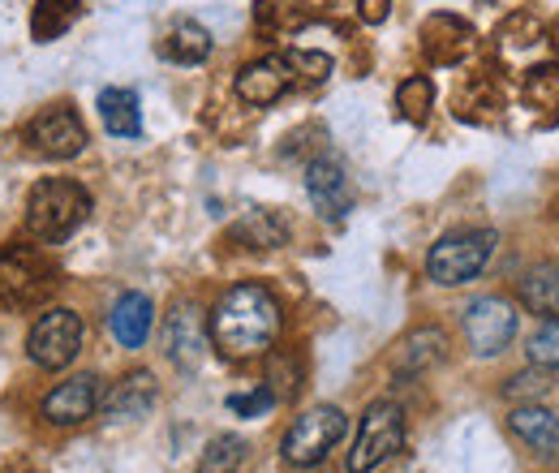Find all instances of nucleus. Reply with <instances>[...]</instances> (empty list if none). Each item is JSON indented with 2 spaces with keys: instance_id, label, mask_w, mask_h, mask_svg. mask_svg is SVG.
<instances>
[{
  "instance_id": "obj_12",
  "label": "nucleus",
  "mask_w": 559,
  "mask_h": 473,
  "mask_svg": "<svg viewBox=\"0 0 559 473\" xmlns=\"http://www.w3.org/2000/svg\"><path fill=\"white\" fill-rule=\"evenodd\" d=\"M237 99L254 104V108H272L276 99H284L288 91H297V78H293V66H288V52H276V57H259L237 73L233 82Z\"/></svg>"
},
{
  "instance_id": "obj_25",
  "label": "nucleus",
  "mask_w": 559,
  "mask_h": 473,
  "mask_svg": "<svg viewBox=\"0 0 559 473\" xmlns=\"http://www.w3.org/2000/svg\"><path fill=\"white\" fill-rule=\"evenodd\" d=\"M430 108H435V82H430L426 73H414V78H405V82L396 86V113H401L409 126H421V121L430 117Z\"/></svg>"
},
{
  "instance_id": "obj_10",
  "label": "nucleus",
  "mask_w": 559,
  "mask_h": 473,
  "mask_svg": "<svg viewBox=\"0 0 559 473\" xmlns=\"http://www.w3.org/2000/svg\"><path fill=\"white\" fill-rule=\"evenodd\" d=\"M478 48V31L456 13H430L421 22V52L430 66H461Z\"/></svg>"
},
{
  "instance_id": "obj_15",
  "label": "nucleus",
  "mask_w": 559,
  "mask_h": 473,
  "mask_svg": "<svg viewBox=\"0 0 559 473\" xmlns=\"http://www.w3.org/2000/svg\"><path fill=\"white\" fill-rule=\"evenodd\" d=\"M228 237L237 246H246V250H280V246H288L293 224H288V215L276 211V206H254V211H246L228 228Z\"/></svg>"
},
{
  "instance_id": "obj_13",
  "label": "nucleus",
  "mask_w": 559,
  "mask_h": 473,
  "mask_svg": "<svg viewBox=\"0 0 559 473\" xmlns=\"http://www.w3.org/2000/svg\"><path fill=\"white\" fill-rule=\"evenodd\" d=\"M104 401V388H99V375H73L66 383H57L48 397H44V417L52 426H78L86 422Z\"/></svg>"
},
{
  "instance_id": "obj_5",
  "label": "nucleus",
  "mask_w": 559,
  "mask_h": 473,
  "mask_svg": "<svg viewBox=\"0 0 559 473\" xmlns=\"http://www.w3.org/2000/svg\"><path fill=\"white\" fill-rule=\"evenodd\" d=\"M405 448V409L396 401H374V405L361 413V426H357V439H353V452L345 461L349 473H374L383 470L396 452Z\"/></svg>"
},
{
  "instance_id": "obj_9",
  "label": "nucleus",
  "mask_w": 559,
  "mask_h": 473,
  "mask_svg": "<svg viewBox=\"0 0 559 473\" xmlns=\"http://www.w3.org/2000/svg\"><path fill=\"white\" fill-rule=\"evenodd\" d=\"M52 288L48 263L26 250V246H9L0 255V306H31Z\"/></svg>"
},
{
  "instance_id": "obj_30",
  "label": "nucleus",
  "mask_w": 559,
  "mask_h": 473,
  "mask_svg": "<svg viewBox=\"0 0 559 473\" xmlns=\"http://www.w3.org/2000/svg\"><path fill=\"white\" fill-rule=\"evenodd\" d=\"M547 392H551V370H543V366L521 370V375L503 388V397H508V401H534V397H547Z\"/></svg>"
},
{
  "instance_id": "obj_29",
  "label": "nucleus",
  "mask_w": 559,
  "mask_h": 473,
  "mask_svg": "<svg viewBox=\"0 0 559 473\" xmlns=\"http://www.w3.org/2000/svg\"><path fill=\"white\" fill-rule=\"evenodd\" d=\"M306 22V9L297 4V0H263L259 4V26H267V31H293V26H301Z\"/></svg>"
},
{
  "instance_id": "obj_1",
  "label": "nucleus",
  "mask_w": 559,
  "mask_h": 473,
  "mask_svg": "<svg viewBox=\"0 0 559 473\" xmlns=\"http://www.w3.org/2000/svg\"><path fill=\"white\" fill-rule=\"evenodd\" d=\"M211 344L233 357V362H250L263 357L276 344L284 315H280L276 293L267 284H233L215 310H211Z\"/></svg>"
},
{
  "instance_id": "obj_31",
  "label": "nucleus",
  "mask_w": 559,
  "mask_h": 473,
  "mask_svg": "<svg viewBox=\"0 0 559 473\" xmlns=\"http://www.w3.org/2000/svg\"><path fill=\"white\" fill-rule=\"evenodd\" d=\"M272 405H276V392H272L267 383H259L254 392H233V397H228V409H233L237 417H263Z\"/></svg>"
},
{
  "instance_id": "obj_33",
  "label": "nucleus",
  "mask_w": 559,
  "mask_h": 473,
  "mask_svg": "<svg viewBox=\"0 0 559 473\" xmlns=\"http://www.w3.org/2000/svg\"><path fill=\"white\" fill-rule=\"evenodd\" d=\"M556 44H559V22H556Z\"/></svg>"
},
{
  "instance_id": "obj_26",
  "label": "nucleus",
  "mask_w": 559,
  "mask_h": 473,
  "mask_svg": "<svg viewBox=\"0 0 559 473\" xmlns=\"http://www.w3.org/2000/svg\"><path fill=\"white\" fill-rule=\"evenodd\" d=\"M246 439L241 435H215L207 448H203V457H199V473H237L241 470V461H246Z\"/></svg>"
},
{
  "instance_id": "obj_11",
  "label": "nucleus",
  "mask_w": 559,
  "mask_h": 473,
  "mask_svg": "<svg viewBox=\"0 0 559 473\" xmlns=\"http://www.w3.org/2000/svg\"><path fill=\"white\" fill-rule=\"evenodd\" d=\"M306 194H310V206L323 220H345L353 211V181L349 173H345V164L336 155L310 159V168H306Z\"/></svg>"
},
{
  "instance_id": "obj_24",
  "label": "nucleus",
  "mask_w": 559,
  "mask_h": 473,
  "mask_svg": "<svg viewBox=\"0 0 559 473\" xmlns=\"http://www.w3.org/2000/svg\"><path fill=\"white\" fill-rule=\"evenodd\" d=\"M521 95L534 113H551L559 117V61L556 66H534L521 82Z\"/></svg>"
},
{
  "instance_id": "obj_20",
  "label": "nucleus",
  "mask_w": 559,
  "mask_h": 473,
  "mask_svg": "<svg viewBox=\"0 0 559 473\" xmlns=\"http://www.w3.org/2000/svg\"><path fill=\"white\" fill-rule=\"evenodd\" d=\"M99 121L112 138H139L142 134V108L139 95L130 86H108L99 95Z\"/></svg>"
},
{
  "instance_id": "obj_32",
  "label": "nucleus",
  "mask_w": 559,
  "mask_h": 473,
  "mask_svg": "<svg viewBox=\"0 0 559 473\" xmlns=\"http://www.w3.org/2000/svg\"><path fill=\"white\" fill-rule=\"evenodd\" d=\"M388 13H392V0H357V17L370 22V26L388 22Z\"/></svg>"
},
{
  "instance_id": "obj_3",
  "label": "nucleus",
  "mask_w": 559,
  "mask_h": 473,
  "mask_svg": "<svg viewBox=\"0 0 559 473\" xmlns=\"http://www.w3.org/2000/svg\"><path fill=\"white\" fill-rule=\"evenodd\" d=\"M499 246V233L490 228H465V233H448L430 246L426 255V275L443 288H456V284H469L487 271L490 255Z\"/></svg>"
},
{
  "instance_id": "obj_22",
  "label": "nucleus",
  "mask_w": 559,
  "mask_h": 473,
  "mask_svg": "<svg viewBox=\"0 0 559 473\" xmlns=\"http://www.w3.org/2000/svg\"><path fill=\"white\" fill-rule=\"evenodd\" d=\"M159 52H164L168 61H177V66H203L211 57V35L199 22H177V26L168 31V39H164Z\"/></svg>"
},
{
  "instance_id": "obj_8",
  "label": "nucleus",
  "mask_w": 559,
  "mask_h": 473,
  "mask_svg": "<svg viewBox=\"0 0 559 473\" xmlns=\"http://www.w3.org/2000/svg\"><path fill=\"white\" fill-rule=\"evenodd\" d=\"M26 142H31V151H39L48 159H73L86 151L91 138H86V126L70 104H52L26 126Z\"/></svg>"
},
{
  "instance_id": "obj_28",
  "label": "nucleus",
  "mask_w": 559,
  "mask_h": 473,
  "mask_svg": "<svg viewBox=\"0 0 559 473\" xmlns=\"http://www.w3.org/2000/svg\"><path fill=\"white\" fill-rule=\"evenodd\" d=\"M530 362L559 375V319H543V328L530 336Z\"/></svg>"
},
{
  "instance_id": "obj_19",
  "label": "nucleus",
  "mask_w": 559,
  "mask_h": 473,
  "mask_svg": "<svg viewBox=\"0 0 559 473\" xmlns=\"http://www.w3.org/2000/svg\"><path fill=\"white\" fill-rule=\"evenodd\" d=\"M443 348H448V336H443L439 328H418V332H409V336L396 344L392 370H396V375H421V370H430L435 362H443Z\"/></svg>"
},
{
  "instance_id": "obj_18",
  "label": "nucleus",
  "mask_w": 559,
  "mask_h": 473,
  "mask_svg": "<svg viewBox=\"0 0 559 473\" xmlns=\"http://www.w3.org/2000/svg\"><path fill=\"white\" fill-rule=\"evenodd\" d=\"M508 430L530 444L534 452L543 457H559V413L556 409H543V405H521L508 413Z\"/></svg>"
},
{
  "instance_id": "obj_27",
  "label": "nucleus",
  "mask_w": 559,
  "mask_h": 473,
  "mask_svg": "<svg viewBox=\"0 0 559 473\" xmlns=\"http://www.w3.org/2000/svg\"><path fill=\"white\" fill-rule=\"evenodd\" d=\"M288 66H293L297 86H319V82H328V78H332V57H328V52L293 48V52H288Z\"/></svg>"
},
{
  "instance_id": "obj_4",
  "label": "nucleus",
  "mask_w": 559,
  "mask_h": 473,
  "mask_svg": "<svg viewBox=\"0 0 559 473\" xmlns=\"http://www.w3.org/2000/svg\"><path fill=\"white\" fill-rule=\"evenodd\" d=\"M345 430H349L345 409H336V405L306 409V413L284 430V439H280V457H284L288 465H297V470H314V465H323L328 452L345 439Z\"/></svg>"
},
{
  "instance_id": "obj_6",
  "label": "nucleus",
  "mask_w": 559,
  "mask_h": 473,
  "mask_svg": "<svg viewBox=\"0 0 559 473\" xmlns=\"http://www.w3.org/2000/svg\"><path fill=\"white\" fill-rule=\"evenodd\" d=\"M82 336H86L82 315L57 306V310H44V315L35 319V328H31V336H26V353H31V362L44 366V370H66L73 357H78V348H82Z\"/></svg>"
},
{
  "instance_id": "obj_14",
  "label": "nucleus",
  "mask_w": 559,
  "mask_h": 473,
  "mask_svg": "<svg viewBox=\"0 0 559 473\" xmlns=\"http://www.w3.org/2000/svg\"><path fill=\"white\" fill-rule=\"evenodd\" d=\"M207 336L211 328L203 323V310L194 306V301H181L173 315H168V357L181 366V370H194L199 362H203V353H207Z\"/></svg>"
},
{
  "instance_id": "obj_21",
  "label": "nucleus",
  "mask_w": 559,
  "mask_h": 473,
  "mask_svg": "<svg viewBox=\"0 0 559 473\" xmlns=\"http://www.w3.org/2000/svg\"><path fill=\"white\" fill-rule=\"evenodd\" d=\"M78 17H82V0H35L31 35H35V44H52V39L70 35Z\"/></svg>"
},
{
  "instance_id": "obj_2",
  "label": "nucleus",
  "mask_w": 559,
  "mask_h": 473,
  "mask_svg": "<svg viewBox=\"0 0 559 473\" xmlns=\"http://www.w3.org/2000/svg\"><path fill=\"white\" fill-rule=\"evenodd\" d=\"M86 215H91V194L78 181L52 177V181H39L26 199V233L44 246H57Z\"/></svg>"
},
{
  "instance_id": "obj_17",
  "label": "nucleus",
  "mask_w": 559,
  "mask_h": 473,
  "mask_svg": "<svg viewBox=\"0 0 559 473\" xmlns=\"http://www.w3.org/2000/svg\"><path fill=\"white\" fill-rule=\"evenodd\" d=\"M151 323H155V306L146 293H126L117 297L112 315H108V332L121 348H142L151 336Z\"/></svg>"
},
{
  "instance_id": "obj_23",
  "label": "nucleus",
  "mask_w": 559,
  "mask_h": 473,
  "mask_svg": "<svg viewBox=\"0 0 559 473\" xmlns=\"http://www.w3.org/2000/svg\"><path fill=\"white\" fill-rule=\"evenodd\" d=\"M521 301L534 315H556L559 319V263H543L521 280Z\"/></svg>"
},
{
  "instance_id": "obj_7",
  "label": "nucleus",
  "mask_w": 559,
  "mask_h": 473,
  "mask_svg": "<svg viewBox=\"0 0 559 473\" xmlns=\"http://www.w3.org/2000/svg\"><path fill=\"white\" fill-rule=\"evenodd\" d=\"M461 328L474 357H499L516 336V306L503 297H474L461 310Z\"/></svg>"
},
{
  "instance_id": "obj_16",
  "label": "nucleus",
  "mask_w": 559,
  "mask_h": 473,
  "mask_svg": "<svg viewBox=\"0 0 559 473\" xmlns=\"http://www.w3.org/2000/svg\"><path fill=\"white\" fill-rule=\"evenodd\" d=\"M155 405V375L151 370H130L121 383H112V392L99 401L104 409V417H112V422H139L146 417Z\"/></svg>"
}]
</instances>
